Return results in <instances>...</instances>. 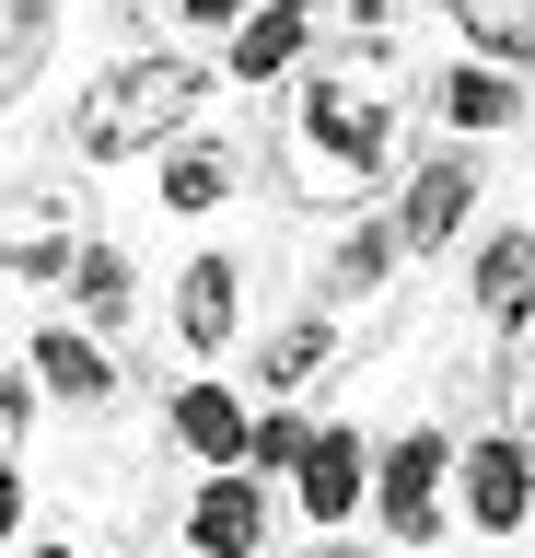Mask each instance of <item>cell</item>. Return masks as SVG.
Segmentation results:
<instances>
[{"label": "cell", "instance_id": "obj_1", "mask_svg": "<svg viewBox=\"0 0 535 558\" xmlns=\"http://www.w3.org/2000/svg\"><path fill=\"white\" fill-rule=\"evenodd\" d=\"M408 117H420V82H408V47H350L326 35L315 59L280 82V129H268V163H280V198L303 209H373L408 174Z\"/></svg>", "mask_w": 535, "mask_h": 558}, {"label": "cell", "instance_id": "obj_2", "mask_svg": "<svg viewBox=\"0 0 535 558\" xmlns=\"http://www.w3.org/2000/svg\"><path fill=\"white\" fill-rule=\"evenodd\" d=\"M210 82H221V59H198V47H129V59H106V70L71 94L59 151H71V163H94V174L163 163V151L210 117Z\"/></svg>", "mask_w": 535, "mask_h": 558}, {"label": "cell", "instance_id": "obj_3", "mask_svg": "<svg viewBox=\"0 0 535 558\" xmlns=\"http://www.w3.org/2000/svg\"><path fill=\"white\" fill-rule=\"evenodd\" d=\"M408 303V233H396V209H350L315 256V314L326 326H350V349H373Z\"/></svg>", "mask_w": 535, "mask_h": 558}, {"label": "cell", "instance_id": "obj_4", "mask_svg": "<svg viewBox=\"0 0 535 558\" xmlns=\"http://www.w3.org/2000/svg\"><path fill=\"white\" fill-rule=\"evenodd\" d=\"M82 186H59V174H0V279L12 291H59L82 256Z\"/></svg>", "mask_w": 535, "mask_h": 558}, {"label": "cell", "instance_id": "obj_5", "mask_svg": "<svg viewBox=\"0 0 535 558\" xmlns=\"http://www.w3.org/2000/svg\"><path fill=\"white\" fill-rule=\"evenodd\" d=\"M442 512H454V430L420 418V430L373 442V523L396 547H442Z\"/></svg>", "mask_w": 535, "mask_h": 558}, {"label": "cell", "instance_id": "obj_6", "mask_svg": "<svg viewBox=\"0 0 535 558\" xmlns=\"http://www.w3.org/2000/svg\"><path fill=\"white\" fill-rule=\"evenodd\" d=\"M477 198H489V163H477V140H430V151H408V174H396V233H408V256H442L454 233H477Z\"/></svg>", "mask_w": 535, "mask_h": 558}, {"label": "cell", "instance_id": "obj_7", "mask_svg": "<svg viewBox=\"0 0 535 558\" xmlns=\"http://www.w3.org/2000/svg\"><path fill=\"white\" fill-rule=\"evenodd\" d=\"M454 523H465V535H489V547L535 535V442H512V430L454 442Z\"/></svg>", "mask_w": 535, "mask_h": 558}, {"label": "cell", "instance_id": "obj_8", "mask_svg": "<svg viewBox=\"0 0 535 558\" xmlns=\"http://www.w3.org/2000/svg\"><path fill=\"white\" fill-rule=\"evenodd\" d=\"M24 373H36L47 408H71V418H106L117 396H129V361H117V338H94V326H71V314H47L36 338H24Z\"/></svg>", "mask_w": 535, "mask_h": 558}, {"label": "cell", "instance_id": "obj_9", "mask_svg": "<svg viewBox=\"0 0 535 558\" xmlns=\"http://www.w3.org/2000/svg\"><path fill=\"white\" fill-rule=\"evenodd\" d=\"M420 105H430V140H477V151H489V140H512L535 117V82L465 47V59H442V82H430Z\"/></svg>", "mask_w": 535, "mask_h": 558}, {"label": "cell", "instance_id": "obj_10", "mask_svg": "<svg viewBox=\"0 0 535 558\" xmlns=\"http://www.w3.org/2000/svg\"><path fill=\"white\" fill-rule=\"evenodd\" d=\"M315 47H326V0H256V12L221 35L210 59H221V82H233V94H280Z\"/></svg>", "mask_w": 535, "mask_h": 558}, {"label": "cell", "instance_id": "obj_11", "mask_svg": "<svg viewBox=\"0 0 535 558\" xmlns=\"http://www.w3.org/2000/svg\"><path fill=\"white\" fill-rule=\"evenodd\" d=\"M268 547H280V500H268V477L210 465V477L186 488V558H268Z\"/></svg>", "mask_w": 535, "mask_h": 558}, {"label": "cell", "instance_id": "obj_12", "mask_svg": "<svg viewBox=\"0 0 535 558\" xmlns=\"http://www.w3.org/2000/svg\"><path fill=\"white\" fill-rule=\"evenodd\" d=\"M291 500H303L315 535H350V512H373V442H361L350 418H326V430H315V453L291 465Z\"/></svg>", "mask_w": 535, "mask_h": 558}, {"label": "cell", "instance_id": "obj_13", "mask_svg": "<svg viewBox=\"0 0 535 558\" xmlns=\"http://www.w3.org/2000/svg\"><path fill=\"white\" fill-rule=\"evenodd\" d=\"M163 314H175L186 361H221V349H233V326H245V256L198 244V256L175 268V291H163Z\"/></svg>", "mask_w": 535, "mask_h": 558}, {"label": "cell", "instance_id": "obj_14", "mask_svg": "<svg viewBox=\"0 0 535 558\" xmlns=\"http://www.w3.org/2000/svg\"><path fill=\"white\" fill-rule=\"evenodd\" d=\"M163 442H175L186 465H245V442H256V408H245V384H221V373H186L175 396H163Z\"/></svg>", "mask_w": 535, "mask_h": 558}, {"label": "cell", "instance_id": "obj_15", "mask_svg": "<svg viewBox=\"0 0 535 558\" xmlns=\"http://www.w3.org/2000/svg\"><path fill=\"white\" fill-rule=\"evenodd\" d=\"M151 198L175 209V221H221V209L245 198V140H221V129H186L163 163H151Z\"/></svg>", "mask_w": 535, "mask_h": 558}, {"label": "cell", "instance_id": "obj_16", "mask_svg": "<svg viewBox=\"0 0 535 558\" xmlns=\"http://www.w3.org/2000/svg\"><path fill=\"white\" fill-rule=\"evenodd\" d=\"M465 303H477V326H489V338L535 326V221H489V233H477V268H465Z\"/></svg>", "mask_w": 535, "mask_h": 558}, {"label": "cell", "instance_id": "obj_17", "mask_svg": "<svg viewBox=\"0 0 535 558\" xmlns=\"http://www.w3.org/2000/svg\"><path fill=\"white\" fill-rule=\"evenodd\" d=\"M326 373H350V326L291 314V326H268V338H256V396H268V408H303Z\"/></svg>", "mask_w": 535, "mask_h": 558}, {"label": "cell", "instance_id": "obj_18", "mask_svg": "<svg viewBox=\"0 0 535 558\" xmlns=\"http://www.w3.org/2000/svg\"><path fill=\"white\" fill-rule=\"evenodd\" d=\"M59 291H71V326H94V338H117V326L141 314V268H129V244H106V233L71 256V279H59Z\"/></svg>", "mask_w": 535, "mask_h": 558}, {"label": "cell", "instance_id": "obj_19", "mask_svg": "<svg viewBox=\"0 0 535 558\" xmlns=\"http://www.w3.org/2000/svg\"><path fill=\"white\" fill-rule=\"evenodd\" d=\"M442 24H454L477 59H500V70L535 82V0H442Z\"/></svg>", "mask_w": 535, "mask_h": 558}, {"label": "cell", "instance_id": "obj_20", "mask_svg": "<svg viewBox=\"0 0 535 558\" xmlns=\"http://www.w3.org/2000/svg\"><path fill=\"white\" fill-rule=\"evenodd\" d=\"M245 12H256V0H117V24L151 35V47H163V35H175V47H221Z\"/></svg>", "mask_w": 535, "mask_h": 558}, {"label": "cell", "instance_id": "obj_21", "mask_svg": "<svg viewBox=\"0 0 535 558\" xmlns=\"http://www.w3.org/2000/svg\"><path fill=\"white\" fill-rule=\"evenodd\" d=\"M59 24H71V12H36V24H0V117H12V105H24V94L47 82V59H59Z\"/></svg>", "mask_w": 535, "mask_h": 558}, {"label": "cell", "instance_id": "obj_22", "mask_svg": "<svg viewBox=\"0 0 535 558\" xmlns=\"http://www.w3.org/2000/svg\"><path fill=\"white\" fill-rule=\"evenodd\" d=\"M315 430H326V418H303V408H268V418H256V442H245V477H291V465L315 453Z\"/></svg>", "mask_w": 535, "mask_h": 558}, {"label": "cell", "instance_id": "obj_23", "mask_svg": "<svg viewBox=\"0 0 535 558\" xmlns=\"http://www.w3.org/2000/svg\"><path fill=\"white\" fill-rule=\"evenodd\" d=\"M408 12H420V0H326V35H350V47H408Z\"/></svg>", "mask_w": 535, "mask_h": 558}, {"label": "cell", "instance_id": "obj_24", "mask_svg": "<svg viewBox=\"0 0 535 558\" xmlns=\"http://www.w3.org/2000/svg\"><path fill=\"white\" fill-rule=\"evenodd\" d=\"M500 430L535 442V326H512V349H500Z\"/></svg>", "mask_w": 535, "mask_h": 558}, {"label": "cell", "instance_id": "obj_25", "mask_svg": "<svg viewBox=\"0 0 535 558\" xmlns=\"http://www.w3.org/2000/svg\"><path fill=\"white\" fill-rule=\"evenodd\" d=\"M24 430H36V373H0V465H24Z\"/></svg>", "mask_w": 535, "mask_h": 558}, {"label": "cell", "instance_id": "obj_26", "mask_svg": "<svg viewBox=\"0 0 535 558\" xmlns=\"http://www.w3.org/2000/svg\"><path fill=\"white\" fill-rule=\"evenodd\" d=\"M24 547V465H0V558Z\"/></svg>", "mask_w": 535, "mask_h": 558}, {"label": "cell", "instance_id": "obj_27", "mask_svg": "<svg viewBox=\"0 0 535 558\" xmlns=\"http://www.w3.org/2000/svg\"><path fill=\"white\" fill-rule=\"evenodd\" d=\"M36 12H59V0H0V24H36Z\"/></svg>", "mask_w": 535, "mask_h": 558}, {"label": "cell", "instance_id": "obj_28", "mask_svg": "<svg viewBox=\"0 0 535 558\" xmlns=\"http://www.w3.org/2000/svg\"><path fill=\"white\" fill-rule=\"evenodd\" d=\"M12 558H82V547H71V535H47V547H12Z\"/></svg>", "mask_w": 535, "mask_h": 558}, {"label": "cell", "instance_id": "obj_29", "mask_svg": "<svg viewBox=\"0 0 535 558\" xmlns=\"http://www.w3.org/2000/svg\"><path fill=\"white\" fill-rule=\"evenodd\" d=\"M315 558H361V547H350V535H326V547H315Z\"/></svg>", "mask_w": 535, "mask_h": 558}, {"label": "cell", "instance_id": "obj_30", "mask_svg": "<svg viewBox=\"0 0 535 558\" xmlns=\"http://www.w3.org/2000/svg\"><path fill=\"white\" fill-rule=\"evenodd\" d=\"M524 140H535V117H524Z\"/></svg>", "mask_w": 535, "mask_h": 558}]
</instances>
